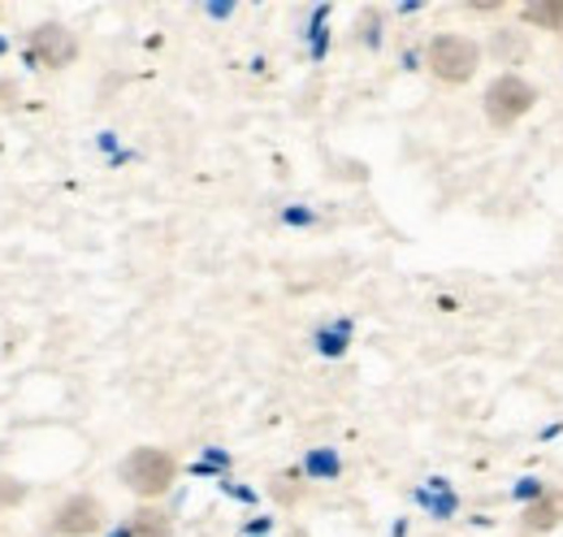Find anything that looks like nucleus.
I'll use <instances>...</instances> for the list:
<instances>
[{
  "label": "nucleus",
  "instance_id": "11",
  "mask_svg": "<svg viewBox=\"0 0 563 537\" xmlns=\"http://www.w3.org/2000/svg\"><path fill=\"white\" fill-rule=\"evenodd\" d=\"M290 537H308V534H303V529H290Z\"/></svg>",
  "mask_w": 563,
  "mask_h": 537
},
{
  "label": "nucleus",
  "instance_id": "10",
  "mask_svg": "<svg viewBox=\"0 0 563 537\" xmlns=\"http://www.w3.org/2000/svg\"><path fill=\"white\" fill-rule=\"evenodd\" d=\"M0 498H4V503H18V498H22V490H18V485H13V490H9V485H0Z\"/></svg>",
  "mask_w": 563,
  "mask_h": 537
},
{
  "label": "nucleus",
  "instance_id": "4",
  "mask_svg": "<svg viewBox=\"0 0 563 537\" xmlns=\"http://www.w3.org/2000/svg\"><path fill=\"white\" fill-rule=\"evenodd\" d=\"M100 529H104V503L96 494H74L53 516V534L62 537H91Z\"/></svg>",
  "mask_w": 563,
  "mask_h": 537
},
{
  "label": "nucleus",
  "instance_id": "3",
  "mask_svg": "<svg viewBox=\"0 0 563 537\" xmlns=\"http://www.w3.org/2000/svg\"><path fill=\"white\" fill-rule=\"evenodd\" d=\"M122 485L143 498V503H156L161 494H169V485L178 481V460L165 451V447H135L126 460H122Z\"/></svg>",
  "mask_w": 563,
  "mask_h": 537
},
{
  "label": "nucleus",
  "instance_id": "5",
  "mask_svg": "<svg viewBox=\"0 0 563 537\" xmlns=\"http://www.w3.org/2000/svg\"><path fill=\"white\" fill-rule=\"evenodd\" d=\"M31 57L48 69H66L78 57V35L62 22H44L31 31Z\"/></svg>",
  "mask_w": 563,
  "mask_h": 537
},
{
  "label": "nucleus",
  "instance_id": "2",
  "mask_svg": "<svg viewBox=\"0 0 563 537\" xmlns=\"http://www.w3.org/2000/svg\"><path fill=\"white\" fill-rule=\"evenodd\" d=\"M486 62V48L464 31H438L424 44V66L442 87H468Z\"/></svg>",
  "mask_w": 563,
  "mask_h": 537
},
{
  "label": "nucleus",
  "instance_id": "9",
  "mask_svg": "<svg viewBox=\"0 0 563 537\" xmlns=\"http://www.w3.org/2000/svg\"><path fill=\"white\" fill-rule=\"evenodd\" d=\"M13 100H18V87L13 83H0V109H13Z\"/></svg>",
  "mask_w": 563,
  "mask_h": 537
},
{
  "label": "nucleus",
  "instance_id": "7",
  "mask_svg": "<svg viewBox=\"0 0 563 537\" xmlns=\"http://www.w3.org/2000/svg\"><path fill=\"white\" fill-rule=\"evenodd\" d=\"M520 22L529 31H547V35H563V0H529L516 9Z\"/></svg>",
  "mask_w": 563,
  "mask_h": 537
},
{
  "label": "nucleus",
  "instance_id": "6",
  "mask_svg": "<svg viewBox=\"0 0 563 537\" xmlns=\"http://www.w3.org/2000/svg\"><path fill=\"white\" fill-rule=\"evenodd\" d=\"M520 525L529 534H555V529H563V490H542L538 498H529L525 512H520Z\"/></svg>",
  "mask_w": 563,
  "mask_h": 537
},
{
  "label": "nucleus",
  "instance_id": "8",
  "mask_svg": "<svg viewBox=\"0 0 563 537\" xmlns=\"http://www.w3.org/2000/svg\"><path fill=\"white\" fill-rule=\"evenodd\" d=\"M169 534H174V520L161 507H152V503H143L140 512L131 516V537H169Z\"/></svg>",
  "mask_w": 563,
  "mask_h": 537
},
{
  "label": "nucleus",
  "instance_id": "1",
  "mask_svg": "<svg viewBox=\"0 0 563 537\" xmlns=\"http://www.w3.org/2000/svg\"><path fill=\"white\" fill-rule=\"evenodd\" d=\"M542 105V87L533 78H525L520 69H503L494 74L482 91V113H486V127L498 134L516 131L533 109Z\"/></svg>",
  "mask_w": 563,
  "mask_h": 537
}]
</instances>
